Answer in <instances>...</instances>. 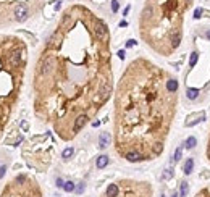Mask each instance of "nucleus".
<instances>
[{"mask_svg": "<svg viewBox=\"0 0 210 197\" xmlns=\"http://www.w3.org/2000/svg\"><path fill=\"white\" fill-rule=\"evenodd\" d=\"M94 23L95 16L82 6L70 8L47 40L37 68V87L63 139L70 113L74 120L87 115L89 108L97 110L112 94L108 39L97 36Z\"/></svg>", "mask_w": 210, "mask_h": 197, "instance_id": "1", "label": "nucleus"}, {"mask_svg": "<svg viewBox=\"0 0 210 197\" xmlns=\"http://www.w3.org/2000/svg\"><path fill=\"white\" fill-rule=\"evenodd\" d=\"M178 79L149 60L133 61L116 95V150L129 163L163 152L178 107Z\"/></svg>", "mask_w": 210, "mask_h": 197, "instance_id": "2", "label": "nucleus"}, {"mask_svg": "<svg viewBox=\"0 0 210 197\" xmlns=\"http://www.w3.org/2000/svg\"><path fill=\"white\" fill-rule=\"evenodd\" d=\"M194 0H147L141 13L142 39L160 55H171L183 40V26Z\"/></svg>", "mask_w": 210, "mask_h": 197, "instance_id": "3", "label": "nucleus"}, {"mask_svg": "<svg viewBox=\"0 0 210 197\" xmlns=\"http://www.w3.org/2000/svg\"><path fill=\"white\" fill-rule=\"evenodd\" d=\"M116 197H152V188H149L147 183H131Z\"/></svg>", "mask_w": 210, "mask_h": 197, "instance_id": "4", "label": "nucleus"}, {"mask_svg": "<svg viewBox=\"0 0 210 197\" xmlns=\"http://www.w3.org/2000/svg\"><path fill=\"white\" fill-rule=\"evenodd\" d=\"M25 55H26V50L23 49V47H18V49H15L10 53V65L12 66H19V65L25 61Z\"/></svg>", "mask_w": 210, "mask_h": 197, "instance_id": "5", "label": "nucleus"}, {"mask_svg": "<svg viewBox=\"0 0 210 197\" xmlns=\"http://www.w3.org/2000/svg\"><path fill=\"white\" fill-rule=\"evenodd\" d=\"M27 16H29V8H27L26 3H18L15 8V18L18 23H23L27 19Z\"/></svg>", "mask_w": 210, "mask_h": 197, "instance_id": "6", "label": "nucleus"}, {"mask_svg": "<svg viewBox=\"0 0 210 197\" xmlns=\"http://www.w3.org/2000/svg\"><path fill=\"white\" fill-rule=\"evenodd\" d=\"M89 121V116L87 115H79L76 120H74V124H73V134L79 133V131L82 129V128L86 126V123Z\"/></svg>", "mask_w": 210, "mask_h": 197, "instance_id": "7", "label": "nucleus"}, {"mask_svg": "<svg viewBox=\"0 0 210 197\" xmlns=\"http://www.w3.org/2000/svg\"><path fill=\"white\" fill-rule=\"evenodd\" d=\"M204 118H205V113H204V112H202V113H194V115L188 116L186 126H194V124H197L201 120H204Z\"/></svg>", "mask_w": 210, "mask_h": 197, "instance_id": "8", "label": "nucleus"}, {"mask_svg": "<svg viewBox=\"0 0 210 197\" xmlns=\"http://www.w3.org/2000/svg\"><path fill=\"white\" fill-rule=\"evenodd\" d=\"M110 134L108 133H102L100 136H99V147L100 149H107L108 147V144H110Z\"/></svg>", "mask_w": 210, "mask_h": 197, "instance_id": "9", "label": "nucleus"}, {"mask_svg": "<svg viewBox=\"0 0 210 197\" xmlns=\"http://www.w3.org/2000/svg\"><path fill=\"white\" fill-rule=\"evenodd\" d=\"M120 194V186L118 184H108V188H107L105 191V196L107 197H116Z\"/></svg>", "mask_w": 210, "mask_h": 197, "instance_id": "10", "label": "nucleus"}, {"mask_svg": "<svg viewBox=\"0 0 210 197\" xmlns=\"http://www.w3.org/2000/svg\"><path fill=\"white\" fill-rule=\"evenodd\" d=\"M110 158L108 155H100V157H97V160H95V167L99 168V170H102V168H105L107 165H108Z\"/></svg>", "mask_w": 210, "mask_h": 197, "instance_id": "11", "label": "nucleus"}, {"mask_svg": "<svg viewBox=\"0 0 210 197\" xmlns=\"http://www.w3.org/2000/svg\"><path fill=\"white\" fill-rule=\"evenodd\" d=\"M192 170H194V160H192V158H188L184 167H183V171H184V175H191Z\"/></svg>", "mask_w": 210, "mask_h": 197, "instance_id": "12", "label": "nucleus"}, {"mask_svg": "<svg viewBox=\"0 0 210 197\" xmlns=\"http://www.w3.org/2000/svg\"><path fill=\"white\" fill-rule=\"evenodd\" d=\"M73 154H74V149L73 147H66L63 152H61V158H63V160H70V158L73 157Z\"/></svg>", "mask_w": 210, "mask_h": 197, "instance_id": "13", "label": "nucleus"}, {"mask_svg": "<svg viewBox=\"0 0 210 197\" xmlns=\"http://www.w3.org/2000/svg\"><path fill=\"white\" fill-rule=\"evenodd\" d=\"M196 197H210V184H207L205 188H202L201 191H197Z\"/></svg>", "mask_w": 210, "mask_h": 197, "instance_id": "14", "label": "nucleus"}, {"mask_svg": "<svg viewBox=\"0 0 210 197\" xmlns=\"http://www.w3.org/2000/svg\"><path fill=\"white\" fill-rule=\"evenodd\" d=\"M197 58H199V53L197 52H192L191 53V58H189V68H194L196 63H197Z\"/></svg>", "mask_w": 210, "mask_h": 197, "instance_id": "15", "label": "nucleus"}, {"mask_svg": "<svg viewBox=\"0 0 210 197\" xmlns=\"http://www.w3.org/2000/svg\"><path fill=\"white\" fill-rule=\"evenodd\" d=\"M63 189H65L66 192H73V191H76V186H74L73 181H66V183L63 184Z\"/></svg>", "mask_w": 210, "mask_h": 197, "instance_id": "16", "label": "nucleus"}, {"mask_svg": "<svg viewBox=\"0 0 210 197\" xmlns=\"http://www.w3.org/2000/svg\"><path fill=\"white\" fill-rule=\"evenodd\" d=\"M196 144H197V141H196L194 136H191V137H188V139H186V147H188V149H194Z\"/></svg>", "mask_w": 210, "mask_h": 197, "instance_id": "17", "label": "nucleus"}, {"mask_svg": "<svg viewBox=\"0 0 210 197\" xmlns=\"http://www.w3.org/2000/svg\"><path fill=\"white\" fill-rule=\"evenodd\" d=\"M181 154H183V149L178 147L176 150H175V154H173V162H175V163H178V162L181 160Z\"/></svg>", "mask_w": 210, "mask_h": 197, "instance_id": "18", "label": "nucleus"}, {"mask_svg": "<svg viewBox=\"0 0 210 197\" xmlns=\"http://www.w3.org/2000/svg\"><path fill=\"white\" fill-rule=\"evenodd\" d=\"M188 191H189V184H188L186 181H183V183H181V192H180L181 197H186V196H188Z\"/></svg>", "mask_w": 210, "mask_h": 197, "instance_id": "19", "label": "nucleus"}, {"mask_svg": "<svg viewBox=\"0 0 210 197\" xmlns=\"http://www.w3.org/2000/svg\"><path fill=\"white\" fill-rule=\"evenodd\" d=\"M171 176H173V170H171V168H168V170L163 173V176H162V179H165V181H167V179H170Z\"/></svg>", "mask_w": 210, "mask_h": 197, "instance_id": "20", "label": "nucleus"}, {"mask_svg": "<svg viewBox=\"0 0 210 197\" xmlns=\"http://www.w3.org/2000/svg\"><path fill=\"white\" fill-rule=\"evenodd\" d=\"M205 157H207L209 163H210V133H209V141H207V150H205Z\"/></svg>", "mask_w": 210, "mask_h": 197, "instance_id": "21", "label": "nucleus"}, {"mask_svg": "<svg viewBox=\"0 0 210 197\" xmlns=\"http://www.w3.org/2000/svg\"><path fill=\"white\" fill-rule=\"evenodd\" d=\"M84 188H86V184H84V183H79V186L76 188V192H78V194H82V191H84Z\"/></svg>", "mask_w": 210, "mask_h": 197, "instance_id": "22", "label": "nucleus"}, {"mask_svg": "<svg viewBox=\"0 0 210 197\" xmlns=\"http://www.w3.org/2000/svg\"><path fill=\"white\" fill-rule=\"evenodd\" d=\"M112 12H118V0H112Z\"/></svg>", "mask_w": 210, "mask_h": 197, "instance_id": "23", "label": "nucleus"}, {"mask_svg": "<svg viewBox=\"0 0 210 197\" xmlns=\"http://www.w3.org/2000/svg\"><path fill=\"white\" fill-rule=\"evenodd\" d=\"M26 181V178H25V176H18V178H16V183H18V184H23V183H25Z\"/></svg>", "mask_w": 210, "mask_h": 197, "instance_id": "24", "label": "nucleus"}, {"mask_svg": "<svg viewBox=\"0 0 210 197\" xmlns=\"http://www.w3.org/2000/svg\"><path fill=\"white\" fill-rule=\"evenodd\" d=\"M5 171H6V167H5V165H2V167H0V178L5 176Z\"/></svg>", "mask_w": 210, "mask_h": 197, "instance_id": "25", "label": "nucleus"}, {"mask_svg": "<svg viewBox=\"0 0 210 197\" xmlns=\"http://www.w3.org/2000/svg\"><path fill=\"white\" fill-rule=\"evenodd\" d=\"M63 184H65L63 179H61V178H57V186H58V188H63Z\"/></svg>", "mask_w": 210, "mask_h": 197, "instance_id": "26", "label": "nucleus"}, {"mask_svg": "<svg viewBox=\"0 0 210 197\" xmlns=\"http://www.w3.org/2000/svg\"><path fill=\"white\" fill-rule=\"evenodd\" d=\"M134 44H136V40H134V39H129L128 42H126V47H133Z\"/></svg>", "mask_w": 210, "mask_h": 197, "instance_id": "27", "label": "nucleus"}, {"mask_svg": "<svg viewBox=\"0 0 210 197\" xmlns=\"http://www.w3.org/2000/svg\"><path fill=\"white\" fill-rule=\"evenodd\" d=\"M118 57L123 60V58H125V50H120V52H118Z\"/></svg>", "mask_w": 210, "mask_h": 197, "instance_id": "28", "label": "nucleus"}, {"mask_svg": "<svg viewBox=\"0 0 210 197\" xmlns=\"http://www.w3.org/2000/svg\"><path fill=\"white\" fill-rule=\"evenodd\" d=\"M173 197H178V192H175V194H173Z\"/></svg>", "mask_w": 210, "mask_h": 197, "instance_id": "29", "label": "nucleus"}, {"mask_svg": "<svg viewBox=\"0 0 210 197\" xmlns=\"http://www.w3.org/2000/svg\"><path fill=\"white\" fill-rule=\"evenodd\" d=\"M162 197H165V196H162Z\"/></svg>", "mask_w": 210, "mask_h": 197, "instance_id": "30", "label": "nucleus"}]
</instances>
